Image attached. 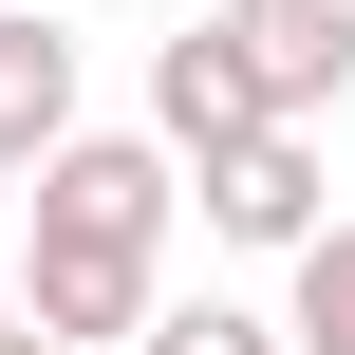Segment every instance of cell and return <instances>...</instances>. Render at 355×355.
Wrapping results in <instances>:
<instances>
[{
    "label": "cell",
    "mask_w": 355,
    "mask_h": 355,
    "mask_svg": "<svg viewBox=\"0 0 355 355\" xmlns=\"http://www.w3.org/2000/svg\"><path fill=\"white\" fill-rule=\"evenodd\" d=\"M37 243H168V131H56L37 150Z\"/></svg>",
    "instance_id": "obj_1"
},
{
    "label": "cell",
    "mask_w": 355,
    "mask_h": 355,
    "mask_svg": "<svg viewBox=\"0 0 355 355\" xmlns=\"http://www.w3.org/2000/svg\"><path fill=\"white\" fill-rule=\"evenodd\" d=\"M187 187H206V225H225V243H281V262H300V243L337 225V206H318V131H300V112L225 131V150H206Z\"/></svg>",
    "instance_id": "obj_2"
},
{
    "label": "cell",
    "mask_w": 355,
    "mask_h": 355,
    "mask_svg": "<svg viewBox=\"0 0 355 355\" xmlns=\"http://www.w3.org/2000/svg\"><path fill=\"white\" fill-rule=\"evenodd\" d=\"M225 37H243L262 112H300V131L355 94V0H225Z\"/></svg>",
    "instance_id": "obj_3"
},
{
    "label": "cell",
    "mask_w": 355,
    "mask_h": 355,
    "mask_svg": "<svg viewBox=\"0 0 355 355\" xmlns=\"http://www.w3.org/2000/svg\"><path fill=\"white\" fill-rule=\"evenodd\" d=\"M19 318L37 337H150V243H19Z\"/></svg>",
    "instance_id": "obj_4"
},
{
    "label": "cell",
    "mask_w": 355,
    "mask_h": 355,
    "mask_svg": "<svg viewBox=\"0 0 355 355\" xmlns=\"http://www.w3.org/2000/svg\"><path fill=\"white\" fill-rule=\"evenodd\" d=\"M150 131H168V168H206L225 131H262V75H243V37H225V19H187V37L150 56Z\"/></svg>",
    "instance_id": "obj_5"
},
{
    "label": "cell",
    "mask_w": 355,
    "mask_h": 355,
    "mask_svg": "<svg viewBox=\"0 0 355 355\" xmlns=\"http://www.w3.org/2000/svg\"><path fill=\"white\" fill-rule=\"evenodd\" d=\"M75 131V37L56 19H0V168H37Z\"/></svg>",
    "instance_id": "obj_6"
},
{
    "label": "cell",
    "mask_w": 355,
    "mask_h": 355,
    "mask_svg": "<svg viewBox=\"0 0 355 355\" xmlns=\"http://www.w3.org/2000/svg\"><path fill=\"white\" fill-rule=\"evenodd\" d=\"M300 355H355V225H318L300 243V318H281Z\"/></svg>",
    "instance_id": "obj_7"
},
{
    "label": "cell",
    "mask_w": 355,
    "mask_h": 355,
    "mask_svg": "<svg viewBox=\"0 0 355 355\" xmlns=\"http://www.w3.org/2000/svg\"><path fill=\"white\" fill-rule=\"evenodd\" d=\"M150 355H300V337L243 318V300H150Z\"/></svg>",
    "instance_id": "obj_8"
},
{
    "label": "cell",
    "mask_w": 355,
    "mask_h": 355,
    "mask_svg": "<svg viewBox=\"0 0 355 355\" xmlns=\"http://www.w3.org/2000/svg\"><path fill=\"white\" fill-rule=\"evenodd\" d=\"M0 355H75V337H37V318H19V300H0Z\"/></svg>",
    "instance_id": "obj_9"
},
{
    "label": "cell",
    "mask_w": 355,
    "mask_h": 355,
    "mask_svg": "<svg viewBox=\"0 0 355 355\" xmlns=\"http://www.w3.org/2000/svg\"><path fill=\"white\" fill-rule=\"evenodd\" d=\"M0 300H19V243H0Z\"/></svg>",
    "instance_id": "obj_10"
}]
</instances>
